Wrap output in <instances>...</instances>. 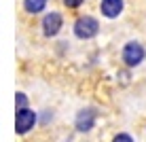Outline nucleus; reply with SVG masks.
Masks as SVG:
<instances>
[{
    "label": "nucleus",
    "mask_w": 146,
    "mask_h": 142,
    "mask_svg": "<svg viewBox=\"0 0 146 142\" xmlns=\"http://www.w3.org/2000/svg\"><path fill=\"white\" fill-rule=\"evenodd\" d=\"M85 2H87V0H62V4L68 9V11H76V9H80Z\"/></svg>",
    "instance_id": "10"
},
{
    "label": "nucleus",
    "mask_w": 146,
    "mask_h": 142,
    "mask_svg": "<svg viewBox=\"0 0 146 142\" xmlns=\"http://www.w3.org/2000/svg\"><path fill=\"white\" fill-rule=\"evenodd\" d=\"M98 7L104 19H119L125 11V0H100Z\"/></svg>",
    "instance_id": "6"
},
{
    "label": "nucleus",
    "mask_w": 146,
    "mask_h": 142,
    "mask_svg": "<svg viewBox=\"0 0 146 142\" xmlns=\"http://www.w3.org/2000/svg\"><path fill=\"white\" fill-rule=\"evenodd\" d=\"M110 142H135L131 134H127V131H119V134H114V138Z\"/></svg>",
    "instance_id": "11"
},
{
    "label": "nucleus",
    "mask_w": 146,
    "mask_h": 142,
    "mask_svg": "<svg viewBox=\"0 0 146 142\" xmlns=\"http://www.w3.org/2000/svg\"><path fill=\"white\" fill-rule=\"evenodd\" d=\"M38 125V113L28 108H19L15 110V134L17 136H28L30 131Z\"/></svg>",
    "instance_id": "3"
},
{
    "label": "nucleus",
    "mask_w": 146,
    "mask_h": 142,
    "mask_svg": "<svg viewBox=\"0 0 146 142\" xmlns=\"http://www.w3.org/2000/svg\"><path fill=\"white\" fill-rule=\"evenodd\" d=\"M64 28V15L59 11H47L40 19V30L44 38H57Z\"/></svg>",
    "instance_id": "4"
},
{
    "label": "nucleus",
    "mask_w": 146,
    "mask_h": 142,
    "mask_svg": "<svg viewBox=\"0 0 146 142\" xmlns=\"http://www.w3.org/2000/svg\"><path fill=\"white\" fill-rule=\"evenodd\" d=\"M28 106H30L28 95L23 93V91H17V93H15V110H19V108H28Z\"/></svg>",
    "instance_id": "8"
},
{
    "label": "nucleus",
    "mask_w": 146,
    "mask_h": 142,
    "mask_svg": "<svg viewBox=\"0 0 146 142\" xmlns=\"http://www.w3.org/2000/svg\"><path fill=\"white\" fill-rule=\"evenodd\" d=\"M95 123H98V108H93V106L80 108L74 117V129L80 134H89L95 127Z\"/></svg>",
    "instance_id": "5"
},
{
    "label": "nucleus",
    "mask_w": 146,
    "mask_h": 142,
    "mask_svg": "<svg viewBox=\"0 0 146 142\" xmlns=\"http://www.w3.org/2000/svg\"><path fill=\"white\" fill-rule=\"evenodd\" d=\"M21 7L28 15H42L49 7V0H21Z\"/></svg>",
    "instance_id": "7"
},
{
    "label": "nucleus",
    "mask_w": 146,
    "mask_h": 142,
    "mask_svg": "<svg viewBox=\"0 0 146 142\" xmlns=\"http://www.w3.org/2000/svg\"><path fill=\"white\" fill-rule=\"evenodd\" d=\"M100 19L93 15H78L72 23V34L78 40H91L100 34Z\"/></svg>",
    "instance_id": "1"
},
{
    "label": "nucleus",
    "mask_w": 146,
    "mask_h": 142,
    "mask_svg": "<svg viewBox=\"0 0 146 142\" xmlns=\"http://www.w3.org/2000/svg\"><path fill=\"white\" fill-rule=\"evenodd\" d=\"M51 121H53V110L44 108L42 113H38V123H40V125H49Z\"/></svg>",
    "instance_id": "9"
},
{
    "label": "nucleus",
    "mask_w": 146,
    "mask_h": 142,
    "mask_svg": "<svg viewBox=\"0 0 146 142\" xmlns=\"http://www.w3.org/2000/svg\"><path fill=\"white\" fill-rule=\"evenodd\" d=\"M146 59V49L142 43L138 40H127L121 49V62H123L127 68H138Z\"/></svg>",
    "instance_id": "2"
}]
</instances>
